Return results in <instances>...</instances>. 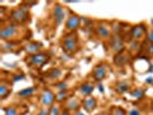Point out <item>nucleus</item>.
Masks as SVG:
<instances>
[{
	"label": "nucleus",
	"instance_id": "nucleus-1",
	"mask_svg": "<svg viewBox=\"0 0 153 115\" xmlns=\"http://www.w3.org/2000/svg\"><path fill=\"white\" fill-rule=\"evenodd\" d=\"M61 47L63 52L68 54H73L77 52L79 47V40L76 32H68L61 39Z\"/></svg>",
	"mask_w": 153,
	"mask_h": 115
},
{
	"label": "nucleus",
	"instance_id": "nucleus-2",
	"mask_svg": "<svg viewBox=\"0 0 153 115\" xmlns=\"http://www.w3.org/2000/svg\"><path fill=\"white\" fill-rule=\"evenodd\" d=\"M9 20L12 23H15V24H23L29 20V10L28 8L24 7V6H20V7L13 9L10 13H9Z\"/></svg>",
	"mask_w": 153,
	"mask_h": 115
},
{
	"label": "nucleus",
	"instance_id": "nucleus-3",
	"mask_svg": "<svg viewBox=\"0 0 153 115\" xmlns=\"http://www.w3.org/2000/svg\"><path fill=\"white\" fill-rule=\"evenodd\" d=\"M17 32H19V25L15 23H8L2 25L0 30V38L1 40H12L16 37Z\"/></svg>",
	"mask_w": 153,
	"mask_h": 115
},
{
	"label": "nucleus",
	"instance_id": "nucleus-4",
	"mask_svg": "<svg viewBox=\"0 0 153 115\" xmlns=\"http://www.w3.org/2000/svg\"><path fill=\"white\" fill-rule=\"evenodd\" d=\"M56 101L55 93L50 89H44L39 96V102L43 107H51Z\"/></svg>",
	"mask_w": 153,
	"mask_h": 115
},
{
	"label": "nucleus",
	"instance_id": "nucleus-5",
	"mask_svg": "<svg viewBox=\"0 0 153 115\" xmlns=\"http://www.w3.org/2000/svg\"><path fill=\"white\" fill-rule=\"evenodd\" d=\"M109 48L114 52L115 54L121 53L124 50V42H123L122 37L117 33H114L111 39H109Z\"/></svg>",
	"mask_w": 153,
	"mask_h": 115
},
{
	"label": "nucleus",
	"instance_id": "nucleus-6",
	"mask_svg": "<svg viewBox=\"0 0 153 115\" xmlns=\"http://www.w3.org/2000/svg\"><path fill=\"white\" fill-rule=\"evenodd\" d=\"M27 61L29 62L31 66H35V67L40 68V67H43L44 65L47 63V61H48V55L46 53H43V52H39V53L35 54V55H30Z\"/></svg>",
	"mask_w": 153,
	"mask_h": 115
},
{
	"label": "nucleus",
	"instance_id": "nucleus-7",
	"mask_svg": "<svg viewBox=\"0 0 153 115\" xmlns=\"http://www.w3.org/2000/svg\"><path fill=\"white\" fill-rule=\"evenodd\" d=\"M81 27V17L76 14H70L65 23V28L68 32H76Z\"/></svg>",
	"mask_w": 153,
	"mask_h": 115
},
{
	"label": "nucleus",
	"instance_id": "nucleus-8",
	"mask_svg": "<svg viewBox=\"0 0 153 115\" xmlns=\"http://www.w3.org/2000/svg\"><path fill=\"white\" fill-rule=\"evenodd\" d=\"M52 16H53L55 25H60L66 17V9L60 4H55L52 9Z\"/></svg>",
	"mask_w": 153,
	"mask_h": 115
},
{
	"label": "nucleus",
	"instance_id": "nucleus-9",
	"mask_svg": "<svg viewBox=\"0 0 153 115\" xmlns=\"http://www.w3.org/2000/svg\"><path fill=\"white\" fill-rule=\"evenodd\" d=\"M107 76V68L105 67V65H97L93 70H92V77L98 82L100 83L102 79H105Z\"/></svg>",
	"mask_w": 153,
	"mask_h": 115
},
{
	"label": "nucleus",
	"instance_id": "nucleus-10",
	"mask_svg": "<svg viewBox=\"0 0 153 115\" xmlns=\"http://www.w3.org/2000/svg\"><path fill=\"white\" fill-rule=\"evenodd\" d=\"M96 35L101 39H111V37L113 36L109 27L104 23H99L96 25Z\"/></svg>",
	"mask_w": 153,
	"mask_h": 115
},
{
	"label": "nucleus",
	"instance_id": "nucleus-11",
	"mask_svg": "<svg viewBox=\"0 0 153 115\" xmlns=\"http://www.w3.org/2000/svg\"><path fill=\"white\" fill-rule=\"evenodd\" d=\"M146 32H147V30H146V27L144 24H136V25H134L131 28L130 35L134 40H137L138 42V40H140L145 36Z\"/></svg>",
	"mask_w": 153,
	"mask_h": 115
},
{
	"label": "nucleus",
	"instance_id": "nucleus-12",
	"mask_svg": "<svg viewBox=\"0 0 153 115\" xmlns=\"http://www.w3.org/2000/svg\"><path fill=\"white\" fill-rule=\"evenodd\" d=\"M97 105H98V100L94 97H86L83 101H82V107L84 109L86 113H92L96 108H97Z\"/></svg>",
	"mask_w": 153,
	"mask_h": 115
},
{
	"label": "nucleus",
	"instance_id": "nucleus-13",
	"mask_svg": "<svg viewBox=\"0 0 153 115\" xmlns=\"http://www.w3.org/2000/svg\"><path fill=\"white\" fill-rule=\"evenodd\" d=\"M82 106V102L79 101L78 98H69L67 101H66V104H65V109H67L69 112H77V111H79V108Z\"/></svg>",
	"mask_w": 153,
	"mask_h": 115
},
{
	"label": "nucleus",
	"instance_id": "nucleus-14",
	"mask_svg": "<svg viewBox=\"0 0 153 115\" xmlns=\"http://www.w3.org/2000/svg\"><path fill=\"white\" fill-rule=\"evenodd\" d=\"M42 48H43V44L40 42H33V43L27 44L25 47H24V51L29 55H35V54L39 53Z\"/></svg>",
	"mask_w": 153,
	"mask_h": 115
},
{
	"label": "nucleus",
	"instance_id": "nucleus-15",
	"mask_svg": "<svg viewBox=\"0 0 153 115\" xmlns=\"http://www.w3.org/2000/svg\"><path fill=\"white\" fill-rule=\"evenodd\" d=\"M93 91H94V85L92 83H89V82H85L82 85H79V88H78V92L85 98L90 97Z\"/></svg>",
	"mask_w": 153,
	"mask_h": 115
},
{
	"label": "nucleus",
	"instance_id": "nucleus-16",
	"mask_svg": "<svg viewBox=\"0 0 153 115\" xmlns=\"http://www.w3.org/2000/svg\"><path fill=\"white\" fill-rule=\"evenodd\" d=\"M114 62L117 66H126L129 62V56H128V54L123 53V52L115 54Z\"/></svg>",
	"mask_w": 153,
	"mask_h": 115
},
{
	"label": "nucleus",
	"instance_id": "nucleus-17",
	"mask_svg": "<svg viewBox=\"0 0 153 115\" xmlns=\"http://www.w3.org/2000/svg\"><path fill=\"white\" fill-rule=\"evenodd\" d=\"M115 90H116L117 93H120V94L127 93V92H129V90H130V83L127 82V81H121V82H119L116 84Z\"/></svg>",
	"mask_w": 153,
	"mask_h": 115
},
{
	"label": "nucleus",
	"instance_id": "nucleus-18",
	"mask_svg": "<svg viewBox=\"0 0 153 115\" xmlns=\"http://www.w3.org/2000/svg\"><path fill=\"white\" fill-rule=\"evenodd\" d=\"M10 92H12V89H10L9 84L5 83V82L2 81L1 84H0V98H1V100L6 99L8 96L10 94Z\"/></svg>",
	"mask_w": 153,
	"mask_h": 115
},
{
	"label": "nucleus",
	"instance_id": "nucleus-19",
	"mask_svg": "<svg viewBox=\"0 0 153 115\" xmlns=\"http://www.w3.org/2000/svg\"><path fill=\"white\" fill-rule=\"evenodd\" d=\"M36 92V88L35 86H29V88H25V89H22L16 93L17 97L20 98H28V97H31L33 93Z\"/></svg>",
	"mask_w": 153,
	"mask_h": 115
},
{
	"label": "nucleus",
	"instance_id": "nucleus-20",
	"mask_svg": "<svg viewBox=\"0 0 153 115\" xmlns=\"http://www.w3.org/2000/svg\"><path fill=\"white\" fill-rule=\"evenodd\" d=\"M55 98L58 102H63V101H67L69 99V92L68 90L66 91H59L55 93Z\"/></svg>",
	"mask_w": 153,
	"mask_h": 115
},
{
	"label": "nucleus",
	"instance_id": "nucleus-21",
	"mask_svg": "<svg viewBox=\"0 0 153 115\" xmlns=\"http://www.w3.org/2000/svg\"><path fill=\"white\" fill-rule=\"evenodd\" d=\"M62 73L60 69H52L50 73H48V77L52 79V81H58V79H60V77H61Z\"/></svg>",
	"mask_w": 153,
	"mask_h": 115
},
{
	"label": "nucleus",
	"instance_id": "nucleus-22",
	"mask_svg": "<svg viewBox=\"0 0 153 115\" xmlns=\"http://www.w3.org/2000/svg\"><path fill=\"white\" fill-rule=\"evenodd\" d=\"M61 112V107L58 104H54L53 106H51L48 108V115H60Z\"/></svg>",
	"mask_w": 153,
	"mask_h": 115
},
{
	"label": "nucleus",
	"instance_id": "nucleus-23",
	"mask_svg": "<svg viewBox=\"0 0 153 115\" xmlns=\"http://www.w3.org/2000/svg\"><path fill=\"white\" fill-rule=\"evenodd\" d=\"M111 115H128V112L123 107H113L111 111Z\"/></svg>",
	"mask_w": 153,
	"mask_h": 115
},
{
	"label": "nucleus",
	"instance_id": "nucleus-24",
	"mask_svg": "<svg viewBox=\"0 0 153 115\" xmlns=\"http://www.w3.org/2000/svg\"><path fill=\"white\" fill-rule=\"evenodd\" d=\"M54 86H55V89H56V91H58V92L68 90V83H67V82H65V81H61V82L56 83Z\"/></svg>",
	"mask_w": 153,
	"mask_h": 115
},
{
	"label": "nucleus",
	"instance_id": "nucleus-25",
	"mask_svg": "<svg viewBox=\"0 0 153 115\" xmlns=\"http://www.w3.org/2000/svg\"><path fill=\"white\" fill-rule=\"evenodd\" d=\"M4 114L5 115H19L17 112V108L14 106H10V107L4 108Z\"/></svg>",
	"mask_w": 153,
	"mask_h": 115
},
{
	"label": "nucleus",
	"instance_id": "nucleus-26",
	"mask_svg": "<svg viewBox=\"0 0 153 115\" xmlns=\"http://www.w3.org/2000/svg\"><path fill=\"white\" fill-rule=\"evenodd\" d=\"M131 96L135 99H142L143 96H144V90L143 89H135L134 91L131 92Z\"/></svg>",
	"mask_w": 153,
	"mask_h": 115
},
{
	"label": "nucleus",
	"instance_id": "nucleus-27",
	"mask_svg": "<svg viewBox=\"0 0 153 115\" xmlns=\"http://www.w3.org/2000/svg\"><path fill=\"white\" fill-rule=\"evenodd\" d=\"M146 38H147V42H149L150 44H153V28H151V29L147 30Z\"/></svg>",
	"mask_w": 153,
	"mask_h": 115
},
{
	"label": "nucleus",
	"instance_id": "nucleus-28",
	"mask_svg": "<svg viewBox=\"0 0 153 115\" xmlns=\"http://www.w3.org/2000/svg\"><path fill=\"white\" fill-rule=\"evenodd\" d=\"M128 115H142V112L138 108H131L128 112Z\"/></svg>",
	"mask_w": 153,
	"mask_h": 115
},
{
	"label": "nucleus",
	"instance_id": "nucleus-29",
	"mask_svg": "<svg viewBox=\"0 0 153 115\" xmlns=\"http://www.w3.org/2000/svg\"><path fill=\"white\" fill-rule=\"evenodd\" d=\"M35 115H48V109L47 108H42L38 113Z\"/></svg>",
	"mask_w": 153,
	"mask_h": 115
},
{
	"label": "nucleus",
	"instance_id": "nucleus-30",
	"mask_svg": "<svg viewBox=\"0 0 153 115\" xmlns=\"http://www.w3.org/2000/svg\"><path fill=\"white\" fill-rule=\"evenodd\" d=\"M24 75H23V74H20V75H15V76L13 77V81H14V82H17V81H21V79H23V78H24Z\"/></svg>",
	"mask_w": 153,
	"mask_h": 115
},
{
	"label": "nucleus",
	"instance_id": "nucleus-31",
	"mask_svg": "<svg viewBox=\"0 0 153 115\" xmlns=\"http://www.w3.org/2000/svg\"><path fill=\"white\" fill-rule=\"evenodd\" d=\"M146 84H153V78L152 77H150V78H146Z\"/></svg>",
	"mask_w": 153,
	"mask_h": 115
},
{
	"label": "nucleus",
	"instance_id": "nucleus-32",
	"mask_svg": "<svg viewBox=\"0 0 153 115\" xmlns=\"http://www.w3.org/2000/svg\"><path fill=\"white\" fill-rule=\"evenodd\" d=\"M73 115H85V113L83 112V111H81V109H79V111H77V112H75V113H74Z\"/></svg>",
	"mask_w": 153,
	"mask_h": 115
},
{
	"label": "nucleus",
	"instance_id": "nucleus-33",
	"mask_svg": "<svg viewBox=\"0 0 153 115\" xmlns=\"http://www.w3.org/2000/svg\"><path fill=\"white\" fill-rule=\"evenodd\" d=\"M60 115H71V114H70V112H69V111H67V109H63Z\"/></svg>",
	"mask_w": 153,
	"mask_h": 115
},
{
	"label": "nucleus",
	"instance_id": "nucleus-34",
	"mask_svg": "<svg viewBox=\"0 0 153 115\" xmlns=\"http://www.w3.org/2000/svg\"><path fill=\"white\" fill-rule=\"evenodd\" d=\"M98 89H99V91L101 92V93H104V85L101 84V83L98 84Z\"/></svg>",
	"mask_w": 153,
	"mask_h": 115
},
{
	"label": "nucleus",
	"instance_id": "nucleus-35",
	"mask_svg": "<svg viewBox=\"0 0 153 115\" xmlns=\"http://www.w3.org/2000/svg\"><path fill=\"white\" fill-rule=\"evenodd\" d=\"M97 115H111V113H108V112H100L99 114Z\"/></svg>",
	"mask_w": 153,
	"mask_h": 115
}]
</instances>
